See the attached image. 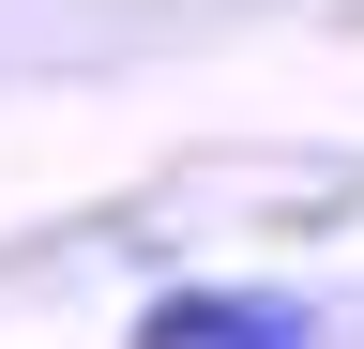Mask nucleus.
<instances>
[{
	"label": "nucleus",
	"instance_id": "nucleus-1",
	"mask_svg": "<svg viewBox=\"0 0 364 349\" xmlns=\"http://www.w3.org/2000/svg\"><path fill=\"white\" fill-rule=\"evenodd\" d=\"M136 349H318V304L304 289H228V274H182L136 304Z\"/></svg>",
	"mask_w": 364,
	"mask_h": 349
}]
</instances>
